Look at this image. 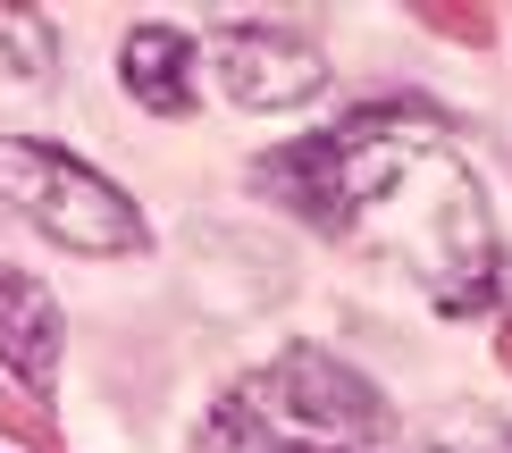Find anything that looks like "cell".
Instances as JSON below:
<instances>
[{
  "instance_id": "1",
  "label": "cell",
  "mask_w": 512,
  "mask_h": 453,
  "mask_svg": "<svg viewBox=\"0 0 512 453\" xmlns=\"http://www.w3.org/2000/svg\"><path fill=\"white\" fill-rule=\"evenodd\" d=\"M252 185L294 202L311 227L403 261L437 311H487L496 302L487 193L429 101H370L328 135H303L252 160Z\"/></svg>"
},
{
  "instance_id": "2",
  "label": "cell",
  "mask_w": 512,
  "mask_h": 453,
  "mask_svg": "<svg viewBox=\"0 0 512 453\" xmlns=\"http://www.w3.org/2000/svg\"><path fill=\"white\" fill-rule=\"evenodd\" d=\"M0 202H9L26 227H42L51 244L84 252V261H126V252L152 244L135 193L110 185L101 168H84L76 151L34 143V135H9V143H0Z\"/></svg>"
},
{
  "instance_id": "3",
  "label": "cell",
  "mask_w": 512,
  "mask_h": 453,
  "mask_svg": "<svg viewBox=\"0 0 512 453\" xmlns=\"http://www.w3.org/2000/svg\"><path fill=\"white\" fill-rule=\"evenodd\" d=\"M252 395H261L277 420L319 428V445H328V437H336V445L387 437V395H378L361 370H345L336 353H319V344H286V353L252 378Z\"/></svg>"
},
{
  "instance_id": "4",
  "label": "cell",
  "mask_w": 512,
  "mask_h": 453,
  "mask_svg": "<svg viewBox=\"0 0 512 453\" xmlns=\"http://www.w3.org/2000/svg\"><path fill=\"white\" fill-rule=\"evenodd\" d=\"M210 68H219V93L236 110H303L328 93V51L294 26H219Z\"/></svg>"
},
{
  "instance_id": "5",
  "label": "cell",
  "mask_w": 512,
  "mask_h": 453,
  "mask_svg": "<svg viewBox=\"0 0 512 453\" xmlns=\"http://www.w3.org/2000/svg\"><path fill=\"white\" fill-rule=\"evenodd\" d=\"M0 370L26 386V395L59 370V302L17 261H0Z\"/></svg>"
},
{
  "instance_id": "6",
  "label": "cell",
  "mask_w": 512,
  "mask_h": 453,
  "mask_svg": "<svg viewBox=\"0 0 512 453\" xmlns=\"http://www.w3.org/2000/svg\"><path fill=\"white\" fill-rule=\"evenodd\" d=\"M118 76H126V93H135L152 118H194V101H202L194 42H185L177 26H135L118 42Z\"/></svg>"
},
{
  "instance_id": "7",
  "label": "cell",
  "mask_w": 512,
  "mask_h": 453,
  "mask_svg": "<svg viewBox=\"0 0 512 453\" xmlns=\"http://www.w3.org/2000/svg\"><path fill=\"white\" fill-rule=\"evenodd\" d=\"M51 68H59V26L42 9H0V76L51 84Z\"/></svg>"
},
{
  "instance_id": "8",
  "label": "cell",
  "mask_w": 512,
  "mask_h": 453,
  "mask_svg": "<svg viewBox=\"0 0 512 453\" xmlns=\"http://www.w3.org/2000/svg\"><path fill=\"white\" fill-rule=\"evenodd\" d=\"M0 437L26 445V453H59V428H51V412H42V395H26L9 370H0Z\"/></svg>"
},
{
  "instance_id": "9",
  "label": "cell",
  "mask_w": 512,
  "mask_h": 453,
  "mask_svg": "<svg viewBox=\"0 0 512 453\" xmlns=\"http://www.w3.org/2000/svg\"><path fill=\"white\" fill-rule=\"evenodd\" d=\"M194 453H277V437L261 428V412H244V403L227 395L219 412L202 420V437H194Z\"/></svg>"
},
{
  "instance_id": "10",
  "label": "cell",
  "mask_w": 512,
  "mask_h": 453,
  "mask_svg": "<svg viewBox=\"0 0 512 453\" xmlns=\"http://www.w3.org/2000/svg\"><path fill=\"white\" fill-rule=\"evenodd\" d=\"M420 26L445 34V42H471V51H479V42H496V17L471 9V0H420Z\"/></svg>"
},
{
  "instance_id": "11",
  "label": "cell",
  "mask_w": 512,
  "mask_h": 453,
  "mask_svg": "<svg viewBox=\"0 0 512 453\" xmlns=\"http://www.w3.org/2000/svg\"><path fill=\"white\" fill-rule=\"evenodd\" d=\"M496 361H504V370H512V319H504V336H496Z\"/></svg>"
},
{
  "instance_id": "12",
  "label": "cell",
  "mask_w": 512,
  "mask_h": 453,
  "mask_svg": "<svg viewBox=\"0 0 512 453\" xmlns=\"http://www.w3.org/2000/svg\"><path fill=\"white\" fill-rule=\"evenodd\" d=\"M277 453H345V445H277Z\"/></svg>"
}]
</instances>
